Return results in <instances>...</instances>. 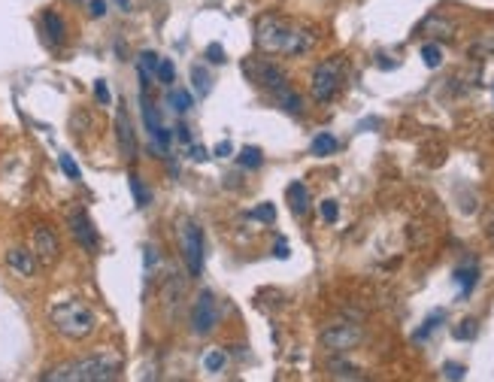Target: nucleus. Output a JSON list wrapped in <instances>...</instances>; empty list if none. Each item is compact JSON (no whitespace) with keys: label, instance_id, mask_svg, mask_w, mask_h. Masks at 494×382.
I'll list each match as a JSON object with an SVG mask.
<instances>
[{"label":"nucleus","instance_id":"obj_37","mask_svg":"<svg viewBox=\"0 0 494 382\" xmlns=\"http://www.w3.org/2000/svg\"><path fill=\"white\" fill-rule=\"evenodd\" d=\"M88 9H91V15H94V18H104L106 15V0H91Z\"/></svg>","mask_w":494,"mask_h":382},{"label":"nucleus","instance_id":"obj_12","mask_svg":"<svg viewBox=\"0 0 494 382\" xmlns=\"http://www.w3.org/2000/svg\"><path fill=\"white\" fill-rule=\"evenodd\" d=\"M6 264H9V270L18 273V276H34L36 273V255L27 252V249H9Z\"/></svg>","mask_w":494,"mask_h":382},{"label":"nucleus","instance_id":"obj_24","mask_svg":"<svg viewBox=\"0 0 494 382\" xmlns=\"http://www.w3.org/2000/svg\"><path fill=\"white\" fill-rule=\"evenodd\" d=\"M127 185H131V194H134V200H136V206H149L152 194H149V188L143 185V179L136 176V173H131V176H127Z\"/></svg>","mask_w":494,"mask_h":382},{"label":"nucleus","instance_id":"obj_14","mask_svg":"<svg viewBox=\"0 0 494 382\" xmlns=\"http://www.w3.org/2000/svg\"><path fill=\"white\" fill-rule=\"evenodd\" d=\"M140 104H143V125H146V131L152 134V140L158 136V131H161V118H158V106L149 100V91H143V97H140Z\"/></svg>","mask_w":494,"mask_h":382},{"label":"nucleus","instance_id":"obj_44","mask_svg":"<svg viewBox=\"0 0 494 382\" xmlns=\"http://www.w3.org/2000/svg\"><path fill=\"white\" fill-rule=\"evenodd\" d=\"M488 236H491V243H494V218H491V225H488Z\"/></svg>","mask_w":494,"mask_h":382},{"label":"nucleus","instance_id":"obj_7","mask_svg":"<svg viewBox=\"0 0 494 382\" xmlns=\"http://www.w3.org/2000/svg\"><path fill=\"white\" fill-rule=\"evenodd\" d=\"M216 325H218L216 295L213 291H200L195 300V309H191V331L197 337H206L209 331H216Z\"/></svg>","mask_w":494,"mask_h":382},{"label":"nucleus","instance_id":"obj_27","mask_svg":"<svg viewBox=\"0 0 494 382\" xmlns=\"http://www.w3.org/2000/svg\"><path fill=\"white\" fill-rule=\"evenodd\" d=\"M158 55H155L152 49H146V52H140V61H136V70L140 73H149V76H155V70H158Z\"/></svg>","mask_w":494,"mask_h":382},{"label":"nucleus","instance_id":"obj_43","mask_svg":"<svg viewBox=\"0 0 494 382\" xmlns=\"http://www.w3.org/2000/svg\"><path fill=\"white\" fill-rule=\"evenodd\" d=\"M115 3H118V6H122V9H125V13H131V0H115Z\"/></svg>","mask_w":494,"mask_h":382},{"label":"nucleus","instance_id":"obj_33","mask_svg":"<svg viewBox=\"0 0 494 382\" xmlns=\"http://www.w3.org/2000/svg\"><path fill=\"white\" fill-rule=\"evenodd\" d=\"M318 209H322V218H325L327 225L337 222V215H340V206H337V200H322V206H318Z\"/></svg>","mask_w":494,"mask_h":382},{"label":"nucleus","instance_id":"obj_34","mask_svg":"<svg viewBox=\"0 0 494 382\" xmlns=\"http://www.w3.org/2000/svg\"><path fill=\"white\" fill-rule=\"evenodd\" d=\"M464 376H467L464 364H443V379H464Z\"/></svg>","mask_w":494,"mask_h":382},{"label":"nucleus","instance_id":"obj_9","mask_svg":"<svg viewBox=\"0 0 494 382\" xmlns=\"http://www.w3.org/2000/svg\"><path fill=\"white\" fill-rule=\"evenodd\" d=\"M34 255H36V264H43V267H52L55 261H58L61 255V243L55 231L49 225H36L34 231Z\"/></svg>","mask_w":494,"mask_h":382},{"label":"nucleus","instance_id":"obj_10","mask_svg":"<svg viewBox=\"0 0 494 382\" xmlns=\"http://www.w3.org/2000/svg\"><path fill=\"white\" fill-rule=\"evenodd\" d=\"M115 136H118V149H122V158H125V161H134V158H136V134H134L131 115H127L125 106L115 109Z\"/></svg>","mask_w":494,"mask_h":382},{"label":"nucleus","instance_id":"obj_30","mask_svg":"<svg viewBox=\"0 0 494 382\" xmlns=\"http://www.w3.org/2000/svg\"><path fill=\"white\" fill-rule=\"evenodd\" d=\"M58 164H61V170L67 173L70 179H82V173H79V164L73 161V155H67V152H64L61 158H58Z\"/></svg>","mask_w":494,"mask_h":382},{"label":"nucleus","instance_id":"obj_31","mask_svg":"<svg viewBox=\"0 0 494 382\" xmlns=\"http://www.w3.org/2000/svg\"><path fill=\"white\" fill-rule=\"evenodd\" d=\"M252 218H258V222H264V225H273V218H276V206L261 204L258 209H252Z\"/></svg>","mask_w":494,"mask_h":382},{"label":"nucleus","instance_id":"obj_18","mask_svg":"<svg viewBox=\"0 0 494 382\" xmlns=\"http://www.w3.org/2000/svg\"><path fill=\"white\" fill-rule=\"evenodd\" d=\"M455 282L461 285V295H470L473 285L479 282V267L477 264H467V267H458L455 270Z\"/></svg>","mask_w":494,"mask_h":382},{"label":"nucleus","instance_id":"obj_38","mask_svg":"<svg viewBox=\"0 0 494 382\" xmlns=\"http://www.w3.org/2000/svg\"><path fill=\"white\" fill-rule=\"evenodd\" d=\"M470 52H473V55H482V52H494V40H479V43H473V45H470Z\"/></svg>","mask_w":494,"mask_h":382},{"label":"nucleus","instance_id":"obj_40","mask_svg":"<svg viewBox=\"0 0 494 382\" xmlns=\"http://www.w3.org/2000/svg\"><path fill=\"white\" fill-rule=\"evenodd\" d=\"M273 255H276V258H288V255H291V252H288V243H285V240H279V243H276V249H273Z\"/></svg>","mask_w":494,"mask_h":382},{"label":"nucleus","instance_id":"obj_17","mask_svg":"<svg viewBox=\"0 0 494 382\" xmlns=\"http://www.w3.org/2000/svg\"><path fill=\"white\" fill-rule=\"evenodd\" d=\"M43 24H45V34H49V40H52L55 45H61V43H64V34H67V27H64V18L49 9V13L43 15Z\"/></svg>","mask_w":494,"mask_h":382},{"label":"nucleus","instance_id":"obj_13","mask_svg":"<svg viewBox=\"0 0 494 382\" xmlns=\"http://www.w3.org/2000/svg\"><path fill=\"white\" fill-rule=\"evenodd\" d=\"M422 34L425 36H434V40H452L455 36V24L449 22V18H443V15H428L425 22H422Z\"/></svg>","mask_w":494,"mask_h":382},{"label":"nucleus","instance_id":"obj_36","mask_svg":"<svg viewBox=\"0 0 494 382\" xmlns=\"http://www.w3.org/2000/svg\"><path fill=\"white\" fill-rule=\"evenodd\" d=\"M94 97L100 100V104H109V100H113V97H109V88H106V82H104V79H97V82H94Z\"/></svg>","mask_w":494,"mask_h":382},{"label":"nucleus","instance_id":"obj_22","mask_svg":"<svg viewBox=\"0 0 494 382\" xmlns=\"http://www.w3.org/2000/svg\"><path fill=\"white\" fill-rule=\"evenodd\" d=\"M237 161H240V167H246V170H258L264 164V155H261V149H255V146H243Z\"/></svg>","mask_w":494,"mask_h":382},{"label":"nucleus","instance_id":"obj_32","mask_svg":"<svg viewBox=\"0 0 494 382\" xmlns=\"http://www.w3.org/2000/svg\"><path fill=\"white\" fill-rule=\"evenodd\" d=\"M225 352H206V358H204V367L209 370V373H218L225 367Z\"/></svg>","mask_w":494,"mask_h":382},{"label":"nucleus","instance_id":"obj_29","mask_svg":"<svg viewBox=\"0 0 494 382\" xmlns=\"http://www.w3.org/2000/svg\"><path fill=\"white\" fill-rule=\"evenodd\" d=\"M477 331H479V327H477V318H464V322L452 331V337H455V340H473V337H477Z\"/></svg>","mask_w":494,"mask_h":382},{"label":"nucleus","instance_id":"obj_28","mask_svg":"<svg viewBox=\"0 0 494 382\" xmlns=\"http://www.w3.org/2000/svg\"><path fill=\"white\" fill-rule=\"evenodd\" d=\"M155 76L161 79V85H173V79H176V67H173L170 58H161L158 61V70H155Z\"/></svg>","mask_w":494,"mask_h":382},{"label":"nucleus","instance_id":"obj_26","mask_svg":"<svg viewBox=\"0 0 494 382\" xmlns=\"http://www.w3.org/2000/svg\"><path fill=\"white\" fill-rule=\"evenodd\" d=\"M443 313H434V316H428L425 318V322H422V327H418V331L413 334V340H418V343H422L425 340V337H431L434 331H437V327H440V322H443Z\"/></svg>","mask_w":494,"mask_h":382},{"label":"nucleus","instance_id":"obj_16","mask_svg":"<svg viewBox=\"0 0 494 382\" xmlns=\"http://www.w3.org/2000/svg\"><path fill=\"white\" fill-rule=\"evenodd\" d=\"M337 146H340V143H337V136L325 131V134H316V136H313V143H309V152H313L316 158H327V155L337 152Z\"/></svg>","mask_w":494,"mask_h":382},{"label":"nucleus","instance_id":"obj_15","mask_svg":"<svg viewBox=\"0 0 494 382\" xmlns=\"http://www.w3.org/2000/svg\"><path fill=\"white\" fill-rule=\"evenodd\" d=\"M285 194H288V204H291V209H295V215H304L309 209V191H306L304 182H291Z\"/></svg>","mask_w":494,"mask_h":382},{"label":"nucleus","instance_id":"obj_41","mask_svg":"<svg viewBox=\"0 0 494 382\" xmlns=\"http://www.w3.org/2000/svg\"><path fill=\"white\" fill-rule=\"evenodd\" d=\"M176 136H179V140H182V143H191V134H188V127H185V122H179V125H176Z\"/></svg>","mask_w":494,"mask_h":382},{"label":"nucleus","instance_id":"obj_4","mask_svg":"<svg viewBox=\"0 0 494 382\" xmlns=\"http://www.w3.org/2000/svg\"><path fill=\"white\" fill-rule=\"evenodd\" d=\"M179 255L185 264L188 276H200L204 273V258H206V240H204V227L195 218H182L179 222Z\"/></svg>","mask_w":494,"mask_h":382},{"label":"nucleus","instance_id":"obj_1","mask_svg":"<svg viewBox=\"0 0 494 382\" xmlns=\"http://www.w3.org/2000/svg\"><path fill=\"white\" fill-rule=\"evenodd\" d=\"M255 45L267 55H304L316 45V34L285 15L267 13L255 22Z\"/></svg>","mask_w":494,"mask_h":382},{"label":"nucleus","instance_id":"obj_6","mask_svg":"<svg viewBox=\"0 0 494 382\" xmlns=\"http://www.w3.org/2000/svg\"><path fill=\"white\" fill-rule=\"evenodd\" d=\"M361 340H364V331L358 325H349V322L331 325V327H325V331H322V346L327 352H334V355H343V352L355 349Z\"/></svg>","mask_w":494,"mask_h":382},{"label":"nucleus","instance_id":"obj_42","mask_svg":"<svg viewBox=\"0 0 494 382\" xmlns=\"http://www.w3.org/2000/svg\"><path fill=\"white\" fill-rule=\"evenodd\" d=\"M213 152L218 155V158H225V155H231V143H227V140H222V143H218Z\"/></svg>","mask_w":494,"mask_h":382},{"label":"nucleus","instance_id":"obj_8","mask_svg":"<svg viewBox=\"0 0 494 382\" xmlns=\"http://www.w3.org/2000/svg\"><path fill=\"white\" fill-rule=\"evenodd\" d=\"M243 70L252 76L255 85L267 88V91H273V94L282 91V88H288V76L276 67V64H270V61H246Z\"/></svg>","mask_w":494,"mask_h":382},{"label":"nucleus","instance_id":"obj_23","mask_svg":"<svg viewBox=\"0 0 494 382\" xmlns=\"http://www.w3.org/2000/svg\"><path fill=\"white\" fill-rule=\"evenodd\" d=\"M191 79H195V91L200 97H206L209 94V88H213V79H209V73L204 64H197V67H191Z\"/></svg>","mask_w":494,"mask_h":382},{"label":"nucleus","instance_id":"obj_21","mask_svg":"<svg viewBox=\"0 0 494 382\" xmlns=\"http://www.w3.org/2000/svg\"><path fill=\"white\" fill-rule=\"evenodd\" d=\"M170 106L176 109L179 115L188 113V109L195 106V94H191V91H185V88H173V91H170Z\"/></svg>","mask_w":494,"mask_h":382},{"label":"nucleus","instance_id":"obj_35","mask_svg":"<svg viewBox=\"0 0 494 382\" xmlns=\"http://www.w3.org/2000/svg\"><path fill=\"white\" fill-rule=\"evenodd\" d=\"M206 61H213V64H225L227 58H225V49L218 43H209L206 45Z\"/></svg>","mask_w":494,"mask_h":382},{"label":"nucleus","instance_id":"obj_25","mask_svg":"<svg viewBox=\"0 0 494 382\" xmlns=\"http://www.w3.org/2000/svg\"><path fill=\"white\" fill-rule=\"evenodd\" d=\"M422 61H425V67H440V64H443V49H440V45H437V43H425L422 45Z\"/></svg>","mask_w":494,"mask_h":382},{"label":"nucleus","instance_id":"obj_3","mask_svg":"<svg viewBox=\"0 0 494 382\" xmlns=\"http://www.w3.org/2000/svg\"><path fill=\"white\" fill-rule=\"evenodd\" d=\"M49 318H52L55 331L61 337H67V340H85L97 327V318L91 313V306L82 304V300H61V304L52 306Z\"/></svg>","mask_w":494,"mask_h":382},{"label":"nucleus","instance_id":"obj_20","mask_svg":"<svg viewBox=\"0 0 494 382\" xmlns=\"http://www.w3.org/2000/svg\"><path fill=\"white\" fill-rule=\"evenodd\" d=\"M327 370H331V376H334V379H364L361 367H352V364L337 361V358L327 361Z\"/></svg>","mask_w":494,"mask_h":382},{"label":"nucleus","instance_id":"obj_11","mask_svg":"<svg viewBox=\"0 0 494 382\" xmlns=\"http://www.w3.org/2000/svg\"><path fill=\"white\" fill-rule=\"evenodd\" d=\"M70 234L76 236V243L82 246L85 252H94L97 249V231L91 225V218L85 213H70Z\"/></svg>","mask_w":494,"mask_h":382},{"label":"nucleus","instance_id":"obj_39","mask_svg":"<svg viewBox=\"0 0 494 382\" xmlns=\"http://www.w3.org/2000/svg\"><path fill=\"white\" fill-rule=\"evenodd\" d=\"M191 161H206V149H204V146H191Z\"/></svg>","mask_w":494,"mask_h":382},{"label":"nucleus","instance_id":"obj_5","mask_svg":"<svg viewBox=\"0 0 494 382\" xmlns=\"http://www.w3.org/2000/svg\"><path fill=\"white\" fill-rule=\"evenodd\" d=\"M343 76H346V61L343 58H327L313 70V97L318 104H331V100L340 94L343 88Z\"/></svg>","mask_w":494,"mask_h":382},{"label":"nucleus","instance_id":"obj_2","mask_svg":"<svg viewBox=\"0 0 494 382\" xmlns=\"http://www.w3.org/2000/svg\"><path fill=\"white\" fill-rule=\"evenodd\" d=\"M122 373L118 355H91V358L67 361L43 373V382H113Z\"/></svg>","mask_w":494,"mask_h":382},{"label":"nucleus","instance_id":"obj_19","mask_svg":"<svg viewBox=\"0 0 494 382\" xmlns=\"http://www.w3.org/2000/svg\"><path fill=\"white\" fill-rule=\"evenodd\" d=\"M276 104L285 109V113H291V115H300V113H304V100H300V94H295L291 88L276 91Z\"/></svg>","mask_w":494,"mask_h":382}]
</instances>
